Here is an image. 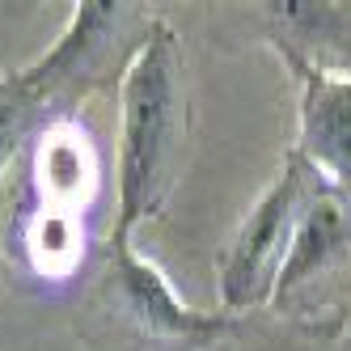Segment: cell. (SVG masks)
<instances>
[{"label":"cell","mask_w":351,"mask_h":351,"mask_svg":"<svg viewBox=\"0 0 351 351\" xmlns=\"http://www.w3.org/2000/svg\"><path fill=\"white\" fill-rule=\"evenodd\" d=\"M173 128V64L165 43H148L128 77L123 114V220H136L153 204L161 161Z\"/></svg>","instance_id":"6da1fadb"},{"label":"cell","mask_w":351,"mask_h":351,"mask_svg":"<svg viewBox=\"0 0 351 351\" xmlns=\"http://www.w3.org/2000/svg\"><path fill=\"white\" fill-rule=\"evenodd\" d=\"M288 208H292V186H280L254 216H250L245 233H241L233 258H229V271H224V292H229L233 305H245V300L258 296L267 271L275 263V250H280Z\"/></svg>","instance_id":"7a4b0ae2"},{"label":"cell","mask_w":351,"mask_h":351,"mask_svg":"<svg viewBox=\"0 0 351 351\" xmlns=\"http://www.w3.org/2000/svg\"><path fill=\"white\" fill-rule=\"evenodd\" d=\"M38 186L56 199V204H77L93 191V157L89 144L77 132H56L43 140L38 153Z\"/></svg>","instance_id":"3957f363"},{"label":"cell","mask_w":351,"mask_h":351,"mask_svg":"<svg viewBox=\"0 0 351 351\" xmlns=\"http://www.w3.org/2000/svg\"><path fill=\"white\" fill-rule=\"evenodd\" d=\"M309 140L322 161H330L343 178H351V89L322 85L309 106Z\"/></svg>","instance_id":"277c9868"},{"label":"cell","mask_w":351,"mask_h":351,"mask_svg":"<svg viewBox=\"0 0 351 351\" xmlns=\"http://www.w3.org/2000/svg\"><path fill=\"white\" fill-rule=\"evenodd\" d=\"M123 288H128V300H132V309L153 326V330H169V335H186L195 330V326H204L199 317H191L186 309H178L169 300L165 284H161V275L153 267H140V263H128L123 267Z\"/></svg>","instance_id":"5b68a950"},{"label":"cell","mask_w":351,"mask_h":351,"mask_svg":"<svg viewBox=\"0 0 351 351\" xmlns=\"http://www.w3.org/2000/svg\"><path fill=\"white\" fill-rule=\"evenodd\" d=\"M30 245L43 267H56L64 271L72 258H77V245H81V233H77V220L64 216V212H43L34 233H30Z\"/></svg>","instance_id":"8992f818"},{"label":"cell","mask_w":351,"mask_h":351,"mask_svg":"<svg viewBox=\"0 0 351 351\" xmlns=\"http://www.w3.org/2000/svg\"><path fill=\"white\" fill-rule=\"evenodd\" d=\"M335 237H339V216H335V208H317L309 220H305V229L296 233V250H292V258H288V267H284V280L280 284H292V280H300L326 250L335 245Z\"/></svg>","instance_id":"52a82bcc"},{"label":"cell","mask_w":351,"mask_h":351,"mask_svg":"<svg viewBox=\"0 0 351 351\" xmlns=\"http://www.w3.org/2000/svg\"><path fill=\"white\" fill-rule=\"evenodd\" d=\"M9 144H13V119H9V110H5V106H0V161H5Z\"/></svg>","instance_id":"ba28073f"}]
</instances>
